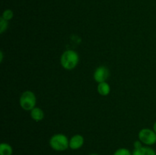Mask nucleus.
<instances>
[{
  "label": "nucleus",
  "instance_id": "nucleus-1",
  "mask_svg": "<svg viewBox=\"0 0 156 155\" xmlns=\"http://www.w3.org/2000/svg\"><path fill=\"white\" fill-rule=\"evenodd\" d=\"M79 56L77 52L73 50H68L63 52L60 57L61 65L66 70H73L78 65Z\"/></svg>",
  "mask_w": 156,
  "mask_h": 155
},
{
  "label": "nucleus",
  "instance_id": "nucleus-2",
  "mask_svg": "<svg viewBox=\"0 0 156 155\" xmlns=\"http://www.w3.org/2000/svg\"><path fill=\"white\" fill-rule=\"evenodd\" d=\"M50 146L56 151H64L69 147V140L63 134H55L50 138Z\"/></svg>",
  "mask_w": 156,
  "mask_h": 155
},
{
  "label": "nucleus",
  "instance_id": "nucleus-3",
  "mask_svg": "<svg viewBox=\"0 0 156 155\" xmlns=\"http://www.w3.org/2000/svg\"><path fill=\"white\" fill-rule=\"evenodd\" d=\"M19 103L24 110L31 111L34 108L36 107L37 98L34 93L30 91L23 92L20 97Z\"/></svg>",
  "mask_w": 156,
  "mask_h": 155
},
{
  "label": "nucleus",
  "instance_id": "nucleus-4",
  "mask_svg": "<svg viewBox=\"0 0 156 155\" xmlns=\"http://www.w3.org/2000/svg\"><path fill=\"white\" fill-rule=\"evenodd\" d=\"M139 140L146 145L151 146L156 143V133L153 129H143L139 132Z\"/></svg>",
  "mask_w": 156,
  "mask_h": 155
},
{
  "label": "nucleus",
  "instance_id": "nucleus-5",
  "mask_svg": "<svg viewBox=\"0 0 156 155\" xmlns=\"http://www.w3.org/2000/svg\"><path fill=\"white\" fill-rule=\"evenodd\" d=\"M110 75V71L106 66H99L94 72V79L97 83L106 81Z\"/></svg>",
  "mask_w": 156,
  "mask_h": 155
},
{
  "label": "nucleus",
  "instance_id": "nucleus-6",
  "mask_svg": "<svg viewBox=\"0 0 156 155\" xmlns=\"http://www.w3.org/2000/svg\"><path fill=\"white\" fill-rule=\"evenodd\" d=\"M85 143V138L82 135H75L69 139V148L72 150H78L83 146Z\"/></svg>",
  "mask_w": 156,
  "mask_h": 155
},
{
  "label": "nucleus",
  "instance_id": "nucleus-7",
  "mask_svg": "<svg viewBox=\"0 0 156 155\" xmlns=\"http://www.w3.org/2000/svg\"><path fill=\"white\" fill-rule=\"evenodd\" d=\"M132 155H156V152L152 147L143 146L140 148L134 149Z\"/></svg>",
  "mask_w": 156,
  "mask_h": 155
},
{
  "label": "nucleus",
  "instance_id": "nucleus-8",
  "mask_svg": "<svg viewBox=\"0 0 156 155\" xmlns=\"http://www.w3.org/2000/svg\"><path fill=\"white\" fill-rule=\"evenodd\" d=\"M30 117L35 122H41L44 118V112L39 107H34L30 111Z\"/></svg>",
  "mask_w": 156,
  "mask_h": 155
},
{
  "label": "nucleus",
  "instance_id": "nucleus-9",
  "mask_svg": "<svg viewBox=\"0 0 156 155\" xmlns=\"http://www.w3.org/2000/svg\"><path fill=\"white\" fill-rule=\"evenodd\" d=\"M98 92L101 96H108L111 92V87L109 84L107 83L106 81L98 83L97 87Z\"/></svg>",
  "mask_w": 156,
  "mask_h": 155
},
{
  "label": "nucleus",
  "instance_id": "nucleus-10",
  "mask_svg": "<svg viewBox=\"0 0 156 155\" xmlns=\"http://www.w3.org/2000/svg\"><path fill=\"white\" fill-rule=\"evenodd\" d=\"M13 148L8 143H2L0 144V155H12Z\"/></svg>",
  "mask_w": 156,
  "mask_h": 155
},
{
  "label": "nucleus",
  "instance_id": "nucleus-11",
  "mask_svg": "<svg viewBox=\"0 0 156 155\" xmlns=\"http://www.w3.org/2000/svg\"><path fill=\"white\" fill-rule=\"evenodd\" d=\"M13 16H14V13L13 12H12V10H11V9H5V10L3 12L2 15V18H4L5 20H6V21H10V20H12V18H13Z\"/></svg>",
  "mask_w": 156,
  "mask_h": 155
},
{
  "label": "nucleus",
  "instance_id": "nucleus-12",
  "mask_svg": "<svg viewBox=\"0 0 156 155\" xmlns=\"http://www.w3.org/2000/svg\"><path fill=\"white\" fill-rule=\"evenodd\" d=\"M9 27V21L5 20L1 17L0 18V33H3Z\"/></svg>",
  "mask_w": 156,
  "mask_h": 155
},
{
  "label": "nucleus",
  "instance_id": "nucleus-13",
  "mask_svg": "<svg viewBox=\"0 0 156 155\" xmlns=\"http://www.w3.org/2000/svg\"><path fill=\"white\" fill-rule=\"evenodd\" d=\"M113 155H132L130 150L125 147H121L116 150Z\"/></svg>",
  "mask_w": 156,
  "mask_h": 155
},
{
  "label": "nucleus",
  "instance_id": "nucleus-14",
  "mask_svg": "<svg viewBox=\"0 0 156 155\" xmlns=\"http://www.w3.org/2000/svg\"><path fill=\"white\" fill-rule=\"evenodd\" d=\"M142 144H143V143H142L140 140H139V141H136L133 144L134 149H137V148H140V147H143Z\"/></svg>",
  "mask_w": 156,
  "mask_h": 155
},
{
  "label": "nucleus",
  "instance_id": "nucleus-15",
  "mask_svg": "<svg viewBox=\"0 0 156 155\" xmlns=\"http://www.w3.org/2000/svg\"><path fill=\"white\" fill-rule=\"evenodd\" d=\"M0 56H1V58H0V62H2V60H3V53L2 52H0Z\"/></svg>",
  "mask_w": 156,
  "mask_h": 155
},
{
  "label": "nucleus",
  "instance_id": "nucleus-16",
  "mask_svg": "<svg viewBox=\"0 0 156 155\" xmlns=\"http://www.w3.org/2000/svg\"><path fill=\"white\" fill-rule=\"evenodd\" d=\"M153 131L156 133V122L154 123V125H153Z\"/></svg>",
  "mask_w": 156,
  "mask_h": 155
},
{
  "label": "nucleus",
  "instance_id": "nucleus-17",
  "mask_svg": "<svg viewBox=\"0 0 156 155\" xmlns=\"http://www.w3.org/2000/svg\"><path fill=\"white\" fill-rule=\"evenodd\" d=\"M89 155H98V154H97V153H91V154Z\"/></svg>",
  "mask_w": 156,
  "mask_h": 155
}]
</instances>
